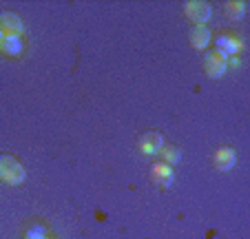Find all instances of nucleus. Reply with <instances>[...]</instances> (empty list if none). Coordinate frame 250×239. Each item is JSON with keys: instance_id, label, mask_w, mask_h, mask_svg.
Instances as JSON below:
<instances>
[{"instance_id": "f257e3e1", "label": "nucleus", "mask_w": 250, "mask_h": 239, "mask_svg": "<svg viewBox=\"0 0 250 239\" xmlns=\"http://www.w3.org/2000/svg\"><path fill=\"white\" fill-rule=\"evenodd\" d=\"M24 177H27V173H24V166L18 159L11 157V155H0V179L2 182L18 186L24 182Z\"/></svg>"}, {"instance_id": "f03ea898", "label": "nucleus", "mask_w": 250, "mask_h": 239, "mask_svg": "<svg viewBox=\"0 0 250 239\" xmlns=\"http://www.w3.org/2000/svg\"><path fill=\"white\" fill-rule=\"evenodd\" d=\"M228 69V58L224 53H219L217 49H210L204 56V71H206L210 78H222Z\"/></svg>"}, {"instance_id": "7ed1b4c3", "label": "nucleus", "mask_w": 250, "mask_h": 239, "mask_svg": "<svg viewBox=\"0 0 250 239\" xmlns=\"http://www.w3.org/2000/svg\"><path fill=\"white\" fill-rule=\"evenodd\" d=\"M184 11L195 24H206L212 16V7L208 2H204V0H190V2H186Z\"/></svg>"}, {"instance_id": "20e7f679", "label": "nucleus", "mask_w": 250, "mask_h": 239, "mask_svg": "<svg viewBox=\"0 0 250 239\" xmlns=\"http://www.w3.org/2000/svg\"><path fill=\"white\" fill-rule=\"evenodd\" d=\"M137 146H140L142 153L155 155V153H160L162 146H164V137H162L157 131H146V133H142V135H140Z\"/></svg>"}, {"instance_id": "39448f33", "label": "nucleus", "mask_w": 250, "mask_h": 239, "mask_svg": "<svg viewBox=\"0 0 250 239\" xmlns=\"http://www.w3.org/2000/svg\"><path fill=\"white\" fill-rule=\"evenodd\" d=\"M188 38H190V44H193V49L202 51V49H206L208 44H210L212 33H210V29L204 27V24H195V27L190 29Z\"/></svg>"}, {"instance_id": "423d86ee", "label": "nucleus", "mask_w": 250, "mask_h": 239, "mask_svg": "<svg viewBox=\"0 0 250 239\" xmlns=\"http://www.w3.org/2000/svg\"><path fill=\"white\" fill-rule=\"evenodd\" d=\"M237 164V153L230 146H222V149L215 151V166L219 171H230Z\"/></svg>"}, {"instance_id": "0eeeda50", "label": "nucleus", "mask_w": 250, "mask_h": 239, "mask_svg": "<svg viewBox=\"0 0 250 239\" xmlns=\"http://www.w3.org/2000/svg\"><path fill=\"white\" fill-rule=\"evenodd\" d=\"M151 177H153V182H155V184L168 188L170 184H173V169H170L168 164L157 162V164H153V169H151Z\"/></svg>"}, {"instance_id": "6e6552de", "label": "nucleus", "mask_w": 250, "mask_h": 239, "mask_svg": "<svg viewBox=\"0 0 250 239\" xmlns=\"http://www.w3.org/2000/svg\"><path fill=\"white\" fill-rule=\"evenodd\" d=\"M215 44H217V51L224 53L226 58L237 56L241 49V40H237V38H232V36H219Z\"/></svg>"}, {"instance_id": "1a4fd4ad", "label": "nucleus", "mask_w": 250, "mask_h": 239, "mask_svg": "<svg viewBox=\"0 0 250 239\" xmlns=\"http://www.w3.org/2000/svg\"><path fill=\"white\" fill-rule=\"evenodd\" d=\"M0 49H2L7 56L16 58V56H20V53L24 51V43H22V38L16 36V33H5V43H2V47Z\"/></svg>"}, {"instance_id": "9d476101", "label": "nucleus", "mask_w": 250, "mask_h": 239, "mask_svg": "<svg viewBox=\"0 0 250 239\" xmlns=\"http://www.w3.org/2000/svg\"><path fill=\"white\" fill-rule=\"evenodd\" d=\"M0 24H2V31L16 33V36H20V33H22V29H24L22 20H20L16 14H11V11H5V14H0Z\"/></svg>"}, {"instance_id": "9b49d317", "label": "nucleus", "mask_w": 250, "mask_h": 239, "mask_svg": "<svg viewBox=\"0 0 250 239\" xmlns=\"http://www.w3.org/2000/svg\"><path fill=\"white\" fill-rule=\"evenodd\" d=\"M162 157H164V164H168V166H173V164H177L182 159V151L177 149V146H162Z\"/></svg>"}, {"instance_id": "f8f14e48", "label": "nucleus", "mask_w": 250, "mask_h": 239, "mask_svg": "<svg viewBox=\"0 0 250 239\" xmlns=\"http://www.w3.org/2000/svg\"><path fill=\"white\" fill-rule=\"evenodd\" d=\"M246 14V2H228L226 5V16L230 20H239Z\"/></svg>"}, {"instance_id": "ddd939ff", "label": "nucleus", "mask_w": 250, "mask_h": 239, "mask_svg": "<svg viewBox=\"0 0 250 239\" xmlns=\"http://www.w3.org/2000/svg\"><path fill=\"white\" fill-rule=\"evenodd\" d=\"M24 239H49V237H47V228H44L42 224H33L31 228L27 230Z\"/></svg>"}, {"instance_id": "4468645a", "label": "nucleus", "mask_w": 250, "mask_h": 239, "mask_svg": "<svg viewBox=\"0 0 250 239\" xmlns=\"http://www.w3.org/2000/svg\"><path fill=\"white\" fill-rule=\"evenodd\" d=\"M2 43H5V31H2V27H0V47H2Z\"/></svg>"}]
</instances>
